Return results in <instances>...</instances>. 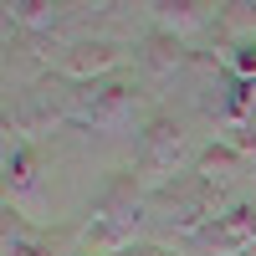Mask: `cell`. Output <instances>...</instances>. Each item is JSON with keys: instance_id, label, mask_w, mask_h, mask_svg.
Segmentation results:
<instances>
[{"instance_id": "1", "label": "cell", "mask_w": 256, "mask_h": 256, "mask_svg": "<svg viewBox=\"0 0 256 256\" xmlns=\"http://www.w3.org/2000/svg\"><path fill=\"white\" fill-rule=\"evenodd\" d=\"M148 226V190L134 180V169L108 180V190L88 210V220L77 230L82 256H123L128 246H138V230Z\"/></svg>"}, {"instance_id": "2", "label": "cell", "mask_w": 256, "mask_h": 256, "mask_svg": "<svg viewBox=\"0 0 256 256\" xmlns=\"http://www.w3.org/2000/svg\"><path fill=\"white\" fill-rule=\"evenodd\" d=\"M148 92H144V77L134 72H113L102 82H88L77 88L72 98V123L88 128V134H144L148 128Z\"/></svg>"}, {"instance_id": "3", "label": "cell", "mask_w": 256, "mask_h": 256, "mask_svg": "<svg viewBox=\"0 0 256 256\" xmlns=\"http://www.w3.org/2000/svg\"><path fill=\"white\" fill-rule=\"evenodd\" d=\"M226 210H230V205L195 174V169L180 174L174 184H164L159 195H148V220H159L164 230H174L180 241H190L195 230H205L216 216H226Z\"/></svg>"}, {"instance_id": "4", "label": "cell", "mask_w": 256, "mask_h": 256, "mask_svg": "<svg viewBox=\"0 0 256 256\" xmlns=\"http://www.w3.org/2000/svg\"><path fill=\"white\" fill-rule=\"evenodd\" d=\"M184 159H190L184 123L169 118V113H154L148 128L138 134V148H134V180L148 190V195H159L164 184H174L184 174Z\"/></svg>"}, {"instance_id": "5", "label": "cell", "mask_w": 256, "mask_h": 256, "mask_svg": "<svg viewBox=\"0 0 256 256\" xmlns=\"http://www.w3.org/2000/svg\"><path fill=\"white\" fill-rule=\"evenodd\" d=\"M72 98H77V88L62 72H41L36 82H26L16 92V102L6 108V123L20 128L26 138H41L56 123H72Z\"/></svg>"}, {"instance_id": "6", "label": "cell", "mask_w": 256, "mask_h": 256, "mask_svg": "<svg viewBox=\"0 0 256 256\" xmlns=\"http://www.w3.org/2000/svg\"><path fill=\"white\" fill-rule=\"evenodd\" d=\"M246 251H256V200L230 205L226 216H216L180 246V256H246Z\"/></svg>"}, {"instance_id": "7", "label": "cell", "mask_w": 256, "mask_h": 256, "mask_svg": "<svg viewBox=\"0 0 256 256\" xmlns=\"http://www.w3.org/2000/svg\"><path fill=\"white\" fill-rule=\"evenodd\" d=\"M123 62H128V52L113 36H82V41H72V46H62L56 72L67 77L72 88H88V82H102V77L123 72Z\"/></svg>"}, {"instance_id": "8", "label": "cell", "mask_w": 256, "mask_h": 256, "mask_svg": "<svg viewBox=\"0 0 256 256\" xmlns=\"http://www.w3.org/2000/svg\"><path fill=\"white\" fill-rule=\"evenodd\" d=\"M6 205L10 210H41V164H36V148L20 128L6 123Z\"/></svg>"}, {"instance_id": "9", "label": "cell", "mask_w": 256, "mask_h": 256, "mask_svg": "<svg viewBox=\"0 0 256 256\" xmlns=\"http://www.w3.org/2000/svg\"><path fill=\"white\" fill-rule=\"evenodd\" d=\"M251 169H256V164H251V159L241 154V148H230L226 138L205 144L200 154H195V174H200V180H205L210 190H216V195H220L226 205H241V200H236V190H241V184L251 180Z\"/></svg>"}, {"instance_id": "10", "label": "cell", "mask_w": 256, "mask_h": 256, "mask_svg": "<svg viewBox=\"0 0 256 256\" xmlns=\"http://www.w3.org/2000/svg\"><path fill=\"white\" fill-rule=\"evenodd\" d=\"M134 62H138L144 82H154V88L174 82V77H180L184 67H195V56H190V41L169 36V31H159V26H148V31H144V41H138Z\"/></svg>"}, {"instance_id": "11", "label": "cell", "mask_w": 256, "mask_h": 256, "mask_svg": "<svg viewBox=\"0 0 256 256\" xmlns=\"http://www.w3.org/2000/svg\"><path fill=\"white\" fill-rule=\"evenodd\" d=\"M144 10H148V26H159L169 36H180V41L220 26V6H210V0H154Z\"/></svg>"}, {"instance_id": "12", "label": "cell", "mask_w": 256, "mask_h": 256, "mask_svg": "<svg viewBox=\"0 0 256 256\" xmlns=\"http://www.w3.org/2000/svg\"><path fill=\"white\" fill-rule=\"evenodd\" d=\"M56 246H62V236H52L41 220L6 205V226H0V251L6 256H56Z\"/></svg>"}, {"instance_id": "13", "label": "cell", "mask_w": 256, "mask_h": 256, "mask_svg": "<svg viewBox=\"0 0 256 256\" xmlns=\"http://www.w3.org/2000/svg\"><path fill=\"white\" fill-rule=\"evenodd\" d=\"M6 26L46 36V31L62 26V6H46V0H6Z\"/></svg>"}, {"instance_id": "14", "label": "cell", "mask_w": 256, "mask_h": 256, "mask_svg": "<svg viewBox=\"0 0 256 256\" xmlns=\"http://www.w3.org/2000/svg\"><path fill=\"white\" fill-rule=\"evenodd\" d=\"M220 67L241 82H256V41H236V46L220 52Z\"/></svg>"}, {"instance_id": "15", "label": "cell", "mask_w": 256, "mask_h": 256, "mask_svg": "<svg viewBox=\"0 0 256 256\" xmlns=\"http://www.w3.org/2000/svg\"><path fill=\"white\" fill-rule=\"evenodd\" d=\"M123 256H180V251H169V246H159V241H138V246H128Z\"/></svg>"}]
</instances>
